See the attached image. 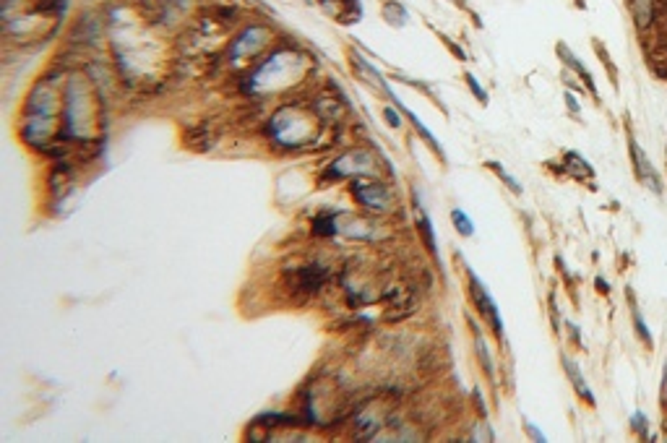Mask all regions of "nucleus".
Instances as JSON below:
<instances>
[{"instance_id": "0eeeda50", "label": "nucleus", "mask_w": 667, "mask_h": 443, "mask_svg": "<svg viewBox=\"0 0 667 443\" xmlns=\"http://www.w3.org/2000/svg\"><path fill=\"white\" fill-rule=\"evenodd\" d=\"M313 110H316V115H318L321 121H339L342 104H339L337 100H331V97H321V100L313 102Z\"/></svg>"}, {"instance_id": "dca6fc26", "label": "nucleus", "mask_w": 667, "mask_h": 443, "mask_svg": "<svg viewBox=\"0 0 667 443\" xmlns=\"http://www.w3.org/2000/svg\"><path fill=\"white\" fill-rule=\"evenodd\" d=\"M464 79H466V83H469V89H472V94H475L477 100L483 102V104H487V94H485V89H483V86H480V83H477L475 76H472V74H466Z\"/></svg>"}, {"instance_id": "f8f14e48", "label": "nucleus", "mask_w": 667, "mask_h": 443, "mask_svg": "<svg viewBox=\"0 0 667 443\" xmlns=\"http://www.w3.org/2000/svg\"><path fill=\"white\" fill-rule=\"evenodd\" d=\"M337 222L331 219L329 214H321V217H316L313 219V232L316 235H337Z\"/></svg>"}, {"instance_id": "9d476101", "label": "nucleus", "mask_w": 667, "mask_h": 443, "mask_svg": "<svg viewBox=\"0 0 667 443\" xmlns=\"http://www.w3.org/2000/svg\"><path fill=\"white\" fill-rule=\"evenodd\" d=\"M384 19L391 24V27H404L407 24V11H404L402 3H396V0H386L384 3Z\"/></svg>"}, {"instance_id": "f3484780", "label": "nucleus", "mask_w": 667, "mask_h": 443, "mask_svg": "<svg viewBox=\"0 0 667 443\" xmlns=\"http://www.w3.org/2000/svg\"><path fill=\"white\" fill-rule=\"evenodd\" d=\"M633 321H636V329H639V336H641V339H644V342L649 344V347H652V336H649V329H647V326H644V321H641V315H639V311H636V308H633Z\"/></svg>"}, {"instance_id": "ddd939ff", "label": "nucleus", "mask_w": 667, "mask_h": 443, "mask_svg": "<svg viewBox=\"0 0 667 443\" xmlns=\"http://www.w3.org/2000/svg\"><path fill=\"white\" fill-rule=\"evenodd\" d=\"M451 222H454V227H457V230L461 232L464 238H469V235L475 232V224H472V219H469V217H466L461 209H454V212H451Z\"/></svg>"}, {"instance_id": "39448f33", "label": "nucleus", "mask_w": 667, "mask_h": 443, "mask_svg": "<svg viewBox=\"0 0 667 443\" xmlns=\"http://www.w3.org/2000/svg\"><path fill=\"white\" fill-rule=\"evenodd\" d=\"M558 55L563 57V63H566L568 68H574L576 74H579V76H581V79H584V81H586V89H589V92H592L594 97H597V86H594V79H592V74H589V71H586L584 65L579 63V57H576L574 53H571V50H568V47L563 45V42H560V45H558Z\"/></svg>"}, {"instance_id": "f257e3e1", "label": "nucleus", "mask_w": 667, "mask_h": 443, "mask_svg": "<svg viewBox=\"0 0 667 443\" xmlns=\"http://www.w3.org/2000/svg\"><path fill=\"white\" fill-rule=\"evenodd\" d=\"M352 198H355L363 209H368V212L384 214L391 209V193H389V188L381 183H365V180L357 177L355 183H352Z\"/></svg>"}, {"instance_id": "4468645a", "label": "nucleus", "mask_w": 667, "mask_h": 443, "mask_svg": "<svg viewBox=\"0 0 667 443\" xmlns=\"http://www.w3.org/2000/svg\"><path fill=\"white\" fill-rule=\"evenodd\" d=\"M487 167H490V170H493L495 175L501 177L503 183H506V185H508V188H511L513 193H521V185L516 183V180H513V177L508 175V172H506V170H503V165H498V162H487Z\"/></svg>"}, {"instance_id": "6e6552de", "label": "nucleus", "mask_w": 667, "mask_h": 443, "mask_svg": "<svg viewBox=\"0 0 667 443\" xmlns=\"http://www.w3.org/2000/svg\"><path fill=\"white\" fill-rule=\"evenodd\" d=\"M566 172L576 175L579 180H584V177H592V175H594L592 165H589L586 159L579 157L576 151H568V154H566Z\"/></svg>"}, {"instance_id": "7ed1b4c3", "label": "nucleus", "mask_w": 667, "mask_h": 443, "mask_svg": "<svg viewBox=\"0 0 667 443\" xmlns=\"http://www.w3.org/2000/svg\"><path fill=\"white\" fill-rule=\"evenodd\" d=\"M631 159H633V167H636V175L641 177V183H647V188L652 193H662V177L657 175V170L652 167L649 157L641 151V146L636 144V139H631Z\"/></svg>"}, {"instance_id": "f03ea898", "label": "nucleus", "mask_w": 667, "mask_h": 443, "mask_svg": "<svg viewBox=\"0 0 667 443\" xmlns=\"http://www.w3.org/2000/svg\"><path fill=\"white\" fill-rule=\"evenodd\" d=\"M466 277H469V289H472V300H475V305L480 308V313L485 315V321L490 323V329H493V334L501 339L503 336V321H501V313H498V305H495V300L490 297V292H487V287L477 279V274L472 271V268H466Z\"/></svg>"}, {"instance_id": "6ab92c4d", "label": "nucleus", "mask_w": 667, "mask_h": 443, "mask_svg": "<svg viewBox=\"0 0 667 443\" xmlns=\"http://www.w3.org/2000/svg\"><path fill=\"white\" fill-rule=\"evenodd\" d=\"M527 433L532 435V441H548V438H545V433H542V430H537V428H534L532 423H527Z\"/></svg>"}, {"instance_id": "a211bd4d", "label": "nucleus", "mask_w": 667, "mask_h": 443, "mask_svg": "<svg viewBox=\"0 0 667 443\" xmlns=\"http://www.w3.org/2000/svg\"><path fill=\"white\" fill-rule=\"evenodd\" d=\"M384 118H386V123H389V125H393V128H399V125H402V115L393 110V107H386Z\"/></svg>"}, {"instance_id": "423d86ee", "label": "nucleus", "mask_w": 667, "mask_h": 443, "mask_svg": "<svg viewBox=\"0 0 667 443\" xmlns=\"http://www.w3.org/2000/svg\"><path fill=\"white\" fill-rule=\"evenodd\" d=\"M631 13L639 29H649L654 21V0H631Z\"/></svg>"}, {"instance_id": "20e7f679", "label": "nucleus", "mask_w": 667, "mask_h": 443, "mask_svg": "<svg viewBox=\"0 0 667 443\" xmlns=\"http://www.w3.org/2000/svg\"><path fill=\"white\" fill-rule=\"evenodd\" d=\"M563 368H566V373H568V381L574 383L576 394H579V397L584 399L586 404H594V394H592V388L586 386V381H584V376H581V370H579V365H576L574 360H568V357H563Z\"/></svg>"}, {"instance_id": "aec40b11", "label": "nucleus", "mask_w": 667, "mask_h": 443, "mask_svg": "<svg viewBox=\"0 0 667 443\" xmlns=\"http://www.w3.org/2000/svg\"><path fill=\"white\" fill-rule=\"evenodd\" d=\"M566 102H568V110H571V112H576V110H579V104H576L574 94H566Z\"/></svg>"}, {"instance_id": "9b49d317", "label": "nucleus", "mask_w": 667, "mask_h": 443, "mask_svg": "<svg viewBox=\"0 0 667 443\" xmlns=\"http://www.w3.org/2000/svg\"><path fill=\"white\" fill-rule=\"evenodd\" d=\"M475 344H477V352H480V360H483V368H485V373H487V379H493V373H495L493 357H490V352H487V344H485L483 334H480V332L475 334Z\"/></svg>"}, {"instance_id": "1a4fd4ad", "label": "nucleus", "mask_w": 667, "mask_h": 443, "mask_svg": "<svg viewBox=\"0 0 667 443\" xmlns=\"http://www.w3.org/2000/svg\"><path fill=\"white\" fill-rule=\"evenodd\" d=\"M417 209H420V219H417V230H420L422 240H425V245H428V250L436 256L438 253V245H436V238H433V222H430V217L425 214V209L420 206V201H417Z\"/></svg>"}, {"instance_id": "2eb2a0df", "label": "nucleus", "mask_w": 667, "mask_h": 443, "mask_svg": "<svg viewBox=\"0 0 667 443\" xmlns=\"http://www.w3.org/2000/svg\"><path fill=\"white\" fill-rule=\"evenodd\" d=\"M631 425H633V430L641 435V438H647V430H649V420L641 412H636V415L631 417Z\"/></svg>"}]
</instances>
